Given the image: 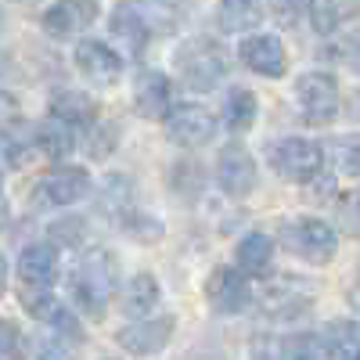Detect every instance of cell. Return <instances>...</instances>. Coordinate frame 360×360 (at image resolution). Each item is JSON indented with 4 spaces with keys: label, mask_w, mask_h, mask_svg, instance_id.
<instances>
[{
    "label": "cell",
    "mask_w": 360,
    "mask_h": 360,
    "mask_svg": "<svg viewBox=\"0 0 360 360\" xmlns=\"http://www.w3.org/2000/svg\"><path fill=\"white\" fill-rule=\"evenodd\" d=\"M119 285V263L105 249H90L72 270V299L86 317H101Z\"/></svg>",
    "instance_id": "obj_1"
},
{
    "label": "cell",
    "mask_w": 360,
    "mask_h": 360,
    "mask_svg": "<svg viewBox=\"0 0 360 360\" xmlns=\"http://www.w3.org/2000/svg\"><path fill=\"white\" fill-rule=\"evenodd\" d=\"M266 162L278 176L295 180V184H310L324 166V144L310 137H281L266 144Z\"/></svg>",
    "instance_id": "obj_2"
},
{
    "label": "cell",
    "mask_w": 360,
    "mask_h": 360,
    "mask_svg": "<svg viewBox=\"0 0 360 360\" xmlns=\"http://www.w3.org/2000/svg\"><path fill=\"white\" fill-rule=\"evenodd\" d=\"M176 72L191 90H213L227 76V58L213 40H188L176 51Z\"/></svg>",
    "instance_id": "obj_3"
},
{
    "label": "cell",
    "mask_w": 360,
    "mask_h": 360,
    "mask_svg": "<svg viewBox=\"0 0 360 360\" xmlns=\"http://www.w3.org/2000/svg\"><path fill=\"white\" fill-rule=\"evenodd\" d=\"M281 245L299 256V259H307V263H328L335 256V245H339V238L335 231L328 227L324 220L317 217H299V220H288L281 227Z\"/></svg>",
    "instance_id": "obj_4"
},
{
    "label": "cell",
    "mask_w": 360,
    "mask_h": 360,
    "mask_svg": "<svg viewBox=\"0 0 360 360\" xmlns=\"http://www.w3.org/2000/svg\"><path fill=\"white\" fill-rule=\"evenodd\" d=\"M295 101L303 108V119L314 127L332 123L339 112V86L328 72H303L295 79Z\"/></svg>",
    "instance_id": "obj_5"
},
{
    "label": "cell",
    "mask_w": 360,
    "mask_h": 360,
    "mask_svg": "<svg viewBox=\"0 0 360 360\" xmlns=\"http://www.w3.org/2000/svg\"><path fill=\"white\" fill-rule=\"evenodd\" d=\"M176 332V317L173 314H159V317H144V321H130L127 328L115 332V342L134 356H155L169 346Z\"/></svg>",
    "instance_id": "obj_6"
},
{
    "label": "cell",
    "mask_w": 360,
    "mask_h": 360,
    "mask_svg": "<svg viewBox=\"0 0 360 360\" xmlns=\"http://www.w3.org/2000/svg\"><path fill=\"white\" fill-rule=\"evenodd\" d=\"M162 123H166V137L180 148H198L205 141H213L217 127H220L217 115L202 105H176V108H169Z\"/></svg>",
    "instance_id": "obj_7"
},
{
    "label": "cell",
    "mask_w": 360,
    "mask_h": 360,
    "mask_svg": "<svg viewBox=\"0 0 360 360\" xmlns=\"http://www.w3.org/2000/svg\"><path fill=\"white\" fill-rule=\"evenodd\" d=\"M205 299H209V307H213L217 314H224V317L242 314L249 307V299H252L249 278L238 274V266H217L205 281Z\"/></svg>",
    "instance_id": "obj_8"
},
{
    "label": "cell",
    "mask_w": 360,
    "mask_h": 360,
    "mask_svg": "<svg viewBox=\"0 0 360 360\" xmlns=\"http://www.w3.org/2000/svg\"><path fill=\"white\" fill-rule=\"evenodd\" d=\"M72 58H76V69L98 86H112L123 76V54H115L105 40H79Z\"/></svg>",
    "instance_id": "obj_9"
},
{
    "label": "cell",
    "mask_w": 360,
    "mask_h": 360,
    "mask_svg": "<svg viewBox=\"0 0 360 360\" xmlns=\"http://www.w3.org/2000/svg\"><path fill=\"white\" fill-rule=\"evenodd\" d=\"M33 195L44 205H76L79 198L90 195V173L79 166H62V169L47 173Z\"/></svg>",
    "instance_id": "obj_10"
},
{
    "label": "cell",
    "mask_w": 360,
    "mask_h": 360,
    "mask_svg": "<svg viewBox=\"0 0 360 360\" xmlns=\"http://www.w3.org/2000/svg\"><path fill=\"white\" fill-rule=\"evenodd\" d=\"M18 281L25 292H51L58 281V249L47 242L25 245L18 256Z\"/></svg>",
    "instance_id": "obj_11"
},
{
    "label": "cell",
    "mask_w": 360,
    "mask_h": 360,
    "mask_svg": "<svg viewBox=\"0 0 360 360\" xmlns=\"http://www.w3.org/2000/svg\"><path fill=\"white\" fill-rule=\"evenodd\" d=\"M217 176H220V188L231 198H245L256 188V162L249 155V148L227 144L220 152V162H217Z\"/></svg>",
    "instance_id": "obj_12"
},
{
    "label": "cell",
    "mask_w": 360,
    "mask_h": 360,
    "mask_svg": "<svg viewBox=\"0 0 360 360\" xmlns=\"http://www.w3.org/2000/svg\"><path fill=\"white\" fill-rule=\"evenodd\" d=\"M238 54H242V62H245L256 76H266V79H278V76H285V69H288V54H285L281 40L270 37V33L245 37L242 47H238Z\"/></svg>",
    "instance_id": "obj_13"
},
{
    "label": "cell",
    "mask_w": 360,
    "mask_h": 360,
    "mask_svg": "<svg viewBox=\"0 0 360 360\" xmlns=\"http://www.w3.org/2000/svg\"><path fill=\"white\" fill-rule=\"evenodd\" d=\"M169 76L162 69H141L134 79V108L144 119H166L169 115Z\"/></svg>",
    "instance_id": "obj_14"
},
{
    "label": "cell",
    "mask_w": 360,
    "mask_h": 360,
    "mask_svg": "<svg viewBox=\"0 0 360 360\" xmlns=\"http://www.w3.org/2000/svg\"><path fill=\"white\" fill-rule=\"evenodd\" d=\"M112 37L119 40V47H123V54H134L141 58L148 40H152V22H148V15L134 4H119L112 11Z\"/></svg>",
    "instance_id": "obj_15"
},
{
    "label": "cell",
    "mask_w": 360,
    "mask_h": 360,
    "mask_svg": "<svg viewBox=\"0 0 360 360\" xmlns=\"http://www.w3.org/2000/svg\"><path fill=\"white\" fill-rule=\"evenodd\" d=\"M94 18H98V4H51L44 11V29L54 40H72Z\"/></svg>",
    "instance_id": "obj_16"
},
{
    "label": "cell",
    "mask_w": 360,
    "mask_h": 360,
    "mask_svg": "<svg viewBox=\"0 0 360 360\" xmlns=\"http://www.w3.org/2000/svg\"><path fill=\"white\" fill-rule=\"evenodd\" d=\"M234 259H238V274L263 278L270 270V263H274V238L263 234V231H249L242 242H238Z\"/></svg>",
    "instance_id": "obj_17"
},
{
    "label": "cell",
    "mask_w": 360,
    "mask_h": 360,
    "mask_svg": "<svg viewBox=\"0 0 360 360\" xmlns=\"http://www.w3.org/2000/svg\"><path fill=\"white\" fill-rule=\"evenodd\" d=\"M51 119H62L65 127H90L98 119V101L83 90H58L51 98Z\"/></svg>",
    "instance_id": "obj_18"
},
{
    "label": "cell",
    "mask_w": 360,
    "mask_h": 360,
    "mask_svg": "<svg viewBox=\"0 0 360 360\" xmlns=\"http://www.w3.org/2000/svg\"><path fill=\"white\" fill-rule=\"evenodd\" d=\"M159 281L152 274H134L127 285H123V295H119V303H123V314H130L134 321H144L159 307Z\"/></svg>",
    "instance_id": "obj_19"
},
{
    "label": "cell",
    "mask_w": 360,
    "mask_h": 360,
    "mask_svg": "<svg viewBox=\"0 0 360 360\" xmlns=\"http://www.w3.org/2000/svg\"><path fill=\"white\" fill-rule=\"evenodd\" d=\"M324 349L339 360H360V321H332L324 328Z\"/></svg>",
    "instance_id": "obj_20"
},
{
    "label": "cell",
    "mask_w": 360,
    "mask_h": 360,
    "mask_svg": "<svg viewBox=\"0 0 360 360\" xmlns=\"http://www.w3.org/2000/svg\"><path fill=\"white\" fill-rule=\"evenodd\" d=\"M256 112H259V101L249 86H234L227 90V105H224V123L227 130L234 134H245L252 123H256Z\"/></svg>",
    "instance_id": "obj_21"
},
{
    "label": "cell",
    "mask_w": 360,
    "mask_h": 360,
    "mask_svg": "<svg viewBox=\"0 0 360 360\" xmlns=\"http://www.w3.org/2000/svg\"><path fill=\"white\" fill-rule=\"evenodd\" d=\"M37 148L47 159H65L76 148V134H72V127L62 123V119H44L37 127Z\"/></svg>",
    "instance_id": "obj_22"
},
{
    "label": "cell",
    "mask_w": 360,
    "mask_h": 360,
    "mask_svg": "<svg viewBox=\"0 0 360 360\" xmlns=\"http://www.w3.org/2000/svg\"><path fill=\"white\" fill-rule=\"evenodd\" d=\"M324 159L332 162V169H339L346 176H356L360 173V134H342L335 141H328Z\"/></svg>",
    "instance_id": "obj_23"
},
{
    "label": "cell",
    "mask_w": 360,
    "mask_h": 360,
    "mask_svg": "<svg viewBox=\"0 0 360 360\" xmlns=\"http://www.w3.org/2000/svg\"><path fill=\"white\" fill-rule=\"evenodd\" d=\"M259 15H263V8L249 4V0H227V4H220V11H217L224 33H245V29H252L259 22Z\"/></svg>",
    "instance_id": "obj_24"
},
{
    "label": "cell",
    "mask_w": 360,
    "mask_h": 360,
    "mask_svg": "<svg viewBox=\"0 0 360 360\" xmlns=\"http://www.w3.org/2000/svg\"><path fill=\"white\" fill-rule=\"evenodd\" d=\"M307 15H310V22H314L317 33L328 37V33H335V29H339L349 15H356V8H353V4H310Z\"/></svg>",
    "instance_id": "obj_25"
},
{
    "label": "cell",
    "mask_w": 360,
    "mask_h": 360,
    "mask_svg": "<svg viewBox=\"0 0 360 360\" xmlns=\"http://www.w3.org/2000/svg\"><path fill=\"white\" fill-rule=\"evenodd\" d=\"M119 224H123V231L130 238H137V242H155V238H162V224L148 213H137V209H127V213L119 217Z\"/></svg>",
    "instance_id": "obj_26"
},
{
    "label": "cell",
    "mask_w": 360,
    "mask_h": 360,
    "mask_svg": "<svg viewBox=\"0 0 360 360\" xmlns=\"http://www.w3.org/2000/svg\"><path fill=\"white\" fill-rule=\"evenodd\" d=\"M285 360H328L324 339H317V335H310V332L285 339Z\"/></svg>",
    "instance_id": "obj_27"
},
{
    "label": "cell",
    "mask_w": 360,
    "mask_h": 360,
    "mask_svg": "<svg viewBox=\"0 0 360 360\" xmlns=\"http://www.w3.org/2000/svg\"><path fill=\"white\" fill-rule=\"evenodd\" d=\"M249 360H285V339L270 335V332H259L249 346Z\"/></svg>",
    "instance_id": "obj_28"
},
{
    "label": "cell",
    "mask_w": 360,
    "mask_h": 360,
    "mask_svg": "<svg viewBox=\"0 0 360 360\" xmlns=\"http://www.w3.org/2000/svg\"><path fill=\"white\" fill-rule=\"evenodd\" d=\"M51 238L58 245H79L83 242V220H58V224H51Z\"/></svg>",
    "instance_id": "obj_29"
},
{
    "label": "cell",
    "mask_w": 360,
    "mask_h": 360,
    "mask_svg": "<svg viewBox=\"0 0 360 360\" xmlns=\"http://www.w3.org/2000/svg\"><path fill=\"white\" fill-rule=\"evenodd\" d=\"M22 353V335L11 321H0V360H18Z\"/></svg>",
    "instance_id": "obj_30"
},
{
    "label": "cell",
    "mask_w": 360,
    "mask_h": 360,
    "mask_svg": "<svg viewBox=\"0 0 360 360\" xmlns=\"http://www.w3.org/2000/svg\"><path fill=\"white\" fill-rule=\"evenodd\" d=\"M339 58H342V62L360 76V33H353L346 44H342V51H339Z\"/></svg>",
    "instance_id": "obj_31"
},
{
    "label": "cell",
    "mask_w": 360,
    "mask_h": 360,
    "mask_svg": "<svg viewBox=\"0 0 360 360\" xmlns=\"http://www.w3.org/2000/svg\"><path fill=\"white\" fill-rule=\"evenodd\" d=\"M15 159H18V152H15V141L0 134V176H4V173L11 169V162H15Z\"/></svg>",
    "instance_id": "obj_32"
},
{
    "label": "cell",
    "mask_w": 360,
    "mask_h": 360,
    "mask_svg": "<svg viewBox=\"0 0 360 360\" xmlns=\"http://www.w3.org/2000/svg\"><path fill=\"white\" fill-rule=\"evenodd\" d=\"M349 307H353V314H360V274H356V281L349 288Z\"/></svg>",
    "instance_id": "obj_33"
},
{
    "label": "cell",
    "mask_w": 360,
    "mask_h": 360,
    "mask_svg": "<svg viewBox=\"0 0 360 360\" xmlns=\"http://www.w3.org/2000/svg\"><path fill=\"white\" fill-rule=\"evenodd\" d=\"M349 115L360 123V90H353V94H349Z\"/></svg>",
    "instance_id": "obj_34"
},
{
    "label": "cell",
    "mask_w": 360,
    "mask_h": 360,
    "mask_svg": "<svg viewBox=\"0 0 360 360\" xmlns=\"http://www.w3.org/2000/svg\"><path fill=\"white\" fill-rule=\"evenodd\" d=\"M4 281H8V263H4V256H0V292H4Z\"/></svg>",
    "instance_id": "obj_35"
},
{
    "label": "cell",
    "mask_w": 360,
    "mask_h": 360,
    "mask_svg": "<svg viewBox=\"0 0 360 360\" xmlns=\"http://www.w3.org/2000/svg\"><path fill=\"white\" fill-rule=\"evenodd\" d=\"M8 224V202H4V195H0V227Z\"/></svg>",
    "instance_id": "obj_36"
},
{
    "label": "cell",
    "mask_w": 360,
    "mask_h": 360,
    "mask_svg": "<svg viewBox=\"0 0 360 360\" xmlns=\"http://www.w3.org/2000/svg\"><path fill=\"white\" fill-rule=\"evenodd\" d=\"M356 217H360V191H356Z\"/></svg>",
    "instance_id": "obj_37"
}]
</instances>
